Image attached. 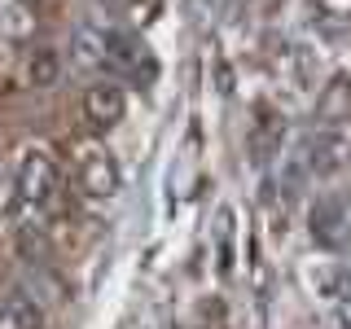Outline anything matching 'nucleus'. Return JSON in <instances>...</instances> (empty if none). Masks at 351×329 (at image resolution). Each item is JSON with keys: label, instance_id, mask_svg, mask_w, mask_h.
<instances>
[{"label": "nucleus", "instance_id": "15", "mask_svg": "<svg viewBox=\"0 0 351 329\" xmlns=\"http://www.w3.org/2000/svg\"><path fill=\"white\" fill-rule=\"evenodd\" d=\"M158 9H162V0H132V18H136L141 27L158 18Z\"/></svg>", "mask_w": 351, "mask_h": 329}, {"label": "nucleus", "instance_id": "14", "mask_svg": "<svg viewBox=\"0 0 351 329\" xmlns=\"http://www.w3.org/2000/svg\"><path fill=\"white\" fill-rule=\"evenodd\" d=\"M18 202H22V197H18V184L0 175V215H14V206H18Z\"/></svg>", "mask_w": 351, "mask_h": 329}, {"label": "nucleus", "instance_id": "16", "mask_svg": "<svg viewBox=\"0 0 351 329\" xmlns=\"http://www.w3.org/2000/svg\"><path fill=\"white\" fill-rule=\"evenodd\" d=\"M334 325H338V329H351V303H347V307H338V316H334Z\"/></svg>", "mask_w": 351, "mask_h": 329}, {"label": "nucleus", "instance_id": "12", "mask_svg": "<svg viewBox=\"0 0 351 329\" xmlns=\"http://www.w3.org/2000/svg\"><path fill=\"white\" fill-rule=\"evenodd\" d=\"M18 250H22V255H27L31 263H40V259H49L53 255V246H49V228H22V233H18Z\"/></svg>", "mask_w": 351, "mask_h": 329}, {"label": "nucleus", "instance_id": "3", "mask_svg": "<svg viewBox=\"0 0 351 329\" xmlns=\"http://www.w3.org/2000/svg\"><path fill=\"white\" fill-rule=\"evenodd\" d=\"M312 241L321 250L351 246V202H321L312 211Z\"/></svg>", "mask_w": 351, "mask_h": 329}, {"label": "nucleus", "instance_id": "10", "mask_svg": "<svg viewBox=\"0 0 351 329\" xmlns=\"http://www.w3.org/2000/svg\"><path fill=\"white\" fill-rule=\"evenodd\" d=\"M307 281L316 285V294H325V299H347V272L334 268V263H321V268L307 272Z\"/></svg>", "mask_w": 351, "mask_h": 329}, {"label": "nucleus", "instance_id": "5", "mask_svg": "<svg viewBox=\"0 0 351 329\" xmlns=\"http://www.w3.org/2000/svg\"><path fill=\"white\" fill-rule=\"evenodd\" d=\"M123 110H128V101H123V88L119 84H88V93H84V119L93 123L97 132H110L123 119Z\"/></svg>", "mask_w": 351, "mask_h": 329}, {"label": "nucleus", "instance_id": "1", "mask_svg": "<svg viewBox=\"0 0 351 329\" xmlns=\"http://www.w3.org/2000/svg\"><path fill=\"white\" fill-rule=\"evenodd\" d=\"M80 189L88 197H114L119 189H123V171H119L114 154L84 149V158H80Z\"/></svg>", "mask_w": 351, "mask_h": 329}, {"label": "nucleus", "instance_id": "7", "mask_svg": "<svg viewBox=\"0 0 351 329\" xmlns=\"http://www.w3.org/2000/svg\"><path fill=\"white\" fill-rule=\"evenodd\" d=\"M0 329H49L44 325V303L27 290H14L0 303Z\"/></svg>", "mask_w": 351, "mask_h": 329}, {"label": "nucleus", "instance_id": "6", "mask_svg": "<svg viewBox=\"0 0 351 329\" xmlns=\"http://www.w3.org/2000/svg\"><path fill=\"white\" fill-rule=\"evenodd\" d=\"M343 119H351V75H334L316 97V123L334 132Z\"/></svg>", "mask_w": 351, "mask_h": 329}, {"label": "nucleus", "instance_id": "8", "mask_svg": "<svg viewBox=\"0 0 351 329\" xmlns=\"http://www.w3.org/2000/svg\"><path fill=\"white\" fill-rule=\"evenodd\" d=\"M71 62L80 71H106L110 66V49H106V31L97 27H80L71 36Z\"/></svg>", "mask_w": 351, "mask_h": 329}, {"label": "nucleus", "instance_id": "4", "mask_svg": "<svg viewBox=\"0 0 351 329\" xmlns=\"http://www.w3.org/2000/svg\"><path fill=\"white\" fill-rule=\"evenodd\" d=\"M14 184H18V197H22V202L44 206L53 197V189H58V167H53L49 154H27Z\"/></svg>", "mask_w": 351, "mask_h": 329}, {"label": "nucleus", "instance_id": "9", "mask_svg": "<svg viewBox=\"0 0 351 329\" xmlns=\"http://www.w3.org/2000/svg\"><path fill=\"white\" fill-rule=\"evenodd\" d=\"M281 136H285V119L263 106L255 127H250V154H255V162H268L272 154H281Z\"/></svg>", "mask_w": 351, "mask_h": 329}, {"label": "nucleus", "instance_id": "13", "mask_svg": "<svg viewBox=\"0 0 351 329\" xmlns=\"http://www.w3.org/2000/svg\"><path fill=\"white\" fill-rule=\"evenodd\" d=\"M307 175H312V171H307L303 145H299V149H290V154H285V162H281V189H285V193H299V184L307 180Z\"/></svg>", "mask_w": 351, "mask_h": 329}, {"label": "nucleus", "instance_id": "11", "mask_svg": "<svg viewBox=\"0 0 351 329\" xmlns=\"http://www.w3.org/2000/svg\"><path fill=\"white\" fill-rule=\"evenodd\" d=\"M27 75H31V84H36V88H53V84H58V75H62L58 53H53V49H36V58H31Z\"/></svg>", "mask_w": 351, "mask_h": 329}, {"label": "nucleus", "instance_id": "2", "mask_svg": "<svg viewBox=\"0 0 351 329\" xmlns=\"http://www.w3.org/2000/svg\"><path fill=\"white\" fill-rule=\"evenodd\" d=\"M303 158H307V171L312 175H334L351 162V145H347L343 132L325 127V132H316V136L303 141Z\"/></svg>", "mask_w": 351, "mask_h": 329}]
</instances>
